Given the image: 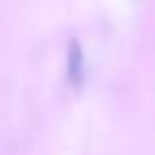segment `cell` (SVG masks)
Returning a JSON list of instances; mask_svg holds the SVG:
<instances>
[{
    "mask_svg": "<svg viewBox=\"0 0 155 155\" xmlns=\"http://www.w3.org/2000/svg\"><path fill=\"white\" fill-rule=\"evenodd\" d=\"M65 75H68V82L73 87H80L85 82V53H82V44L78 39H73L68 44V58H65Z\"/></svg>",
    "mask_w": 155,
    "mask_h": 155,
    "instance_id": "cell-1",
    "label": "cell"
}]
</instances>
